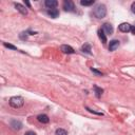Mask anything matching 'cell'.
<instances>
[{
  "instance_id": "cell-19",
  "label": "cell",
  "mask_w": 135,
  "mask_h": 135,
  "mask_svg": "<svg viewBox=\"0 0 135 135\" xmlns=\"http://www.w3.org/2000/svg\"><path fill=\"white\" fill-rule=\"evenodd\" d=\"M91 71H92L93 73H95L96 75H98V76H102V73H101L100 71H98V70H96V69H93V68H91Z\"/></svg>"
},
{
  "instance_id": "cell-2",
  "label": "cell",
  "mask_w": 135,
  "mask_h": 135,
  "mask_svg": "<svg viewBox=\"0 0 135 135\" xmlns=\"http://www.w3.org/2000/svg\"><path fill=\"white\" fill-rule=\"evenodd\" d=\"M23 104H24V99L20 96H13L9 99V105L15 108V109L21 108Z\"/></svg>"
},
{
  "instance_id": "cell-10",
  "label": "cell",
  "mask_w": 135,
  "mask_h": 135,
  "mask_svg": "<svg viewBox=\"0 0 135 135\" xmlns=\"http://www.w3.org/2000/svg\"><path fill=\"white\" fill-rule=\"evenodd\" d=\"M37 119H38V121L41 122V123H47V122L50 121L49 116L45 115V114H40V115H38V116H37Z\"/></svg>"
},
{
  "instance_id": "cell-9",
  "label": "cell",
  "mask_w": 135,
  "mask_h": 135,
  "mask_svg": "<svg viewBox=\"0 0 135 135\" xmlns=\"http://www.w3.org/2000/svg\"><path fill=\"white\" fill-rule=\"evenodd\" d=\"M15 7L17 8V11H19L22 15H27V9L25 6H23L22 4L20 3H15Z\"/></svg>"
},
{
  "instance_id": "cell-22",
  "label": "cell",
  "mask_w": 135,
  "mask_h": 135,
  "mask_svg": "<svg viewBox=\"0 0 135 135\" xmlns=\"http://www.w3.org/2000/svg\"><path fill=\"white\" fill-rule=\"evenodd\" d=\"M131 11L135 14V2H133V3H132V5H131Z\"/></svg>"
},
{
  "instance_id": "cell-25",
  "label": "cell",
  "mask_w": 135,
  "mask_h": 135,
  "mask_svg": "<svg viewBox=\"0 0 135 135\" xmlns=\"http://www.w3.org/2000/svg\"><path fill=\"white\" fill-rule=\"evenodd\" d=\"M25 4H26L27 6H31V4H30V2H27V1H25Z\"/></svg>"
},
{
  "instance_id": "cell-3",
  "label": "cell",
  "mask_w": 135,
  "mask_h": 135,
  "mask_svg": "<svg viewBox=\"0 0 135 135\" xmlns=\"http://www.w3.org/2000/svg\"><path fill=\"white\" fill-rule=\"evenodd\" d=\"M63 8L66 12H75V4L71 0H64V2H63Z\"/></svg>"
},
{
  "instance_id": "cell-1",
  "label": "cell",
  "mask_w": 135,
  "mask_h": 135,
  "mask_svg": "<svg viewBox=\"0 0 135 135\" xmlns=\"http://www.w3.org/2000/svg\"><path fill=\"white\" fill-rule=\"evenodd\" d=\"M93 15L98 18V19H102L105 17L107 15V7L104 4H97L94 9H93Z\"/></svg>"
},
{
  "instance_id": "cell-16",
  "label": "cell",
  "mask_w": 135,
  "mask_h": 135,
  "mask_svg": "<svg viewBox=\"0 0 135 135\" xmlns=\"http://www.w3.org/2000/svg\"><path fill=\"white\" fill-rule=\"evenodd\" d=\"M94 3H95V1H94V0H90V1H84V0H81V1H80V4H81V5H84V6L92 5V4H94Z\"/></svg>"
},
{
  "instance_id": "cell-15",
  "label": "cell",
  "mask_w": 135,
  "mask_h": 135,
  "mask_svg": "<svg viewBox=\"0 0 135 135\" xmlns=\"http://www.w3.org/2000/svg\"><path fill=\"white\" fill-rule=\"evenodd\" d=\"M94 91H95V95H96V97H100L101 95H102V93H103V90L101 89V88H99V86H97V85H94Z\"/></svg>"
},
{
  "instance_id": "cell-24",
  "label": "cell",
  "mask_w": 135,
  "mask_h": 135,
  "mask_svg": "<svg viewBox=\"0 0 135 135\" xmlns=\"http://www.w3.org/2000/svg\"><path fill=\"white\" fill-rule=\"evenodd\" d=\"M131 32H132V33L135 35V26H132V28H131Z\"/></svg>"
},
{
  "instance_id": "cell-11",
  "label": "cell",
  "mask_w": 135,
  "mask_h": 135,
  "mask_svg": "<svg viewBox=\"0 0 135 135\" xmlns=\"http://www.w3.org/2000/svg\"><path fill=\"white\" fill-rule=\"evenodd\" d=\"M47 15L51 16L52 18H57L59 16V11L57 8H50L47 9Z\"/></svg>"
},
{
  "instance_id": "cell-12",
  "label": "cell",
  "mask_w": 135,
  "mask_h": 135,
  "mask_svg": "<svg viewBox=\"0 0 135 135\" xmlns=\"http://www.w3.org/2000/svg\"><path fill=\"white\" fill-rule=\"evenodd\" d=\"M11 127L14 129V130H20L22 128V123L19 121V120H12L11 121Z\"/></svg>"
},
{
  "instance_id": "cell-17",
  "label": "cell",
  "mask_w": 135,
  "mask_h": 135,
  "mask_svg": "<svg viewBox=\"0 0 135 135\" xmlns=\"http://www.w3.org/2000/svg\"><path fill=\"white\" fill-rule=\"evenodd\" d=\"M55 134L56 135H68V133H66V131L64 129H57Z\"/></svg>"
},
{
  "instance_id": "cell-20",
  "label": "cell",
  "mask_w": 135,
  "mask_h": 135,
  "mask_svg": "<svg viewBox=\"0 0 135 135\" xmlns=\"http://www.w3.org/2000/svg\"><path fill=\"white\" fill-rule=\"evenodd\" d=\"M85 109H86L89 112H91V113H94V114H97V115H101V116L103 115V113H101V112H96V111H93V110H91V109H90V108H88V107H86Z\"/></svg>"
},
{
  "instance_id": "cell-8",
  "label": "cell",
  "mask_w": 135,
  "mask_h": 135,
  "mask_svg": "<svg viewBox=\"0 0 135 135\" xmlns=\"http://www.w3.org/2000/svg\"><path fill=\"white\" fill-rule=\"evenodd\" d=\"M44 4H45V6L49 7V9H50V8H55V7L57 6L58 2H57L56 0H45Z\"/></svg>"
},
{
  "instance_id": "cell-5",
  "label": "cell",
  "mask_w": 135,
  "mask_h": 135,
  "mask_svg": "<svg viewBox=\"0 0 135 135\" xmlns=\"http://www.w3.org/2000/svg\"><path fill=\"white\" fill-rule=\"evenodd\" d=\"M60 50H61V52L64 53V54H74V53H75L74 49H73L72 46H70V45H66V44L61 45V46H60Z\"/></svg>"
},
{
  "instance_id": "cell-6",
  "label": "cell",
  "mask_w": 135,
  "mask_h": 135,
  "mask_svg": "<svg viewBox=\"0 0 135 135\" xmlns=\"http://www.w3.org/2000/svg\"><path fill=\"white\" fill-rule=\"evenodd\" d=\"M102 30H103V32H105L107 34H113V32H114V28H113V26H112V24L111 23H108V22H105V23H103V25H102Z\"/></svg>"
},
{
  "instance_id": "cell-23",
  "label": "cell",
  "mask_w": 135,
  "mask_h": 135,
  "mask_svg": "<svg viewBox=\"0 0 135 135\" xmlns=\"http://www.w3.org/2000/svg\"><path fill=\"white\" fill-rule=\"evenodd\" d=\"M25 135H36V133L33 132V131H27V132L25 133Z\"/></svg>"
},
{
  "instance_id": "cell-21",
  "label": "cell",
  "mask_w": 135,
  "mask_h": 135,
  "mask_svg": "<svg viewBox=\"0 0 135 135\" xmlns=\"http://www.w3.org/2000/svg\"><path fill=\"white\" fill-rule=\"evenodd\" d=\"M26 34H27V32H22V33L20 34V38L23 39V40H25V39L27 38V35H26Z\"/></svg>"
},
{
  "instance_id": "cell-14",
  "label": "cell",
  "mask_w": 135,
  "mask_h": 135,
  "mask_svg": "<svg viewBox=\"0 0 135 135\" xmlns=\"http://www.w3.org/2000/svg\"><path fill=\"white\" fill-rule=\"evenodd\" d=\"M81 51L83 52V53H86V54H89V55H91L92 54V49H91V45L89 44V43H84L82 46H81Z\"/></svg>"
},
{
  "instance_id": "cell-18",
  "label": "cell",
  "mask_w": 135,
  "mask_h": 135,
  "mask_svg": "<svg viewBox=\"0 0 135 135\" xmlns=\"http://www.w3.org/2000/svg\"><path fill=\"white\" fill-rule=\"evenodd\" d=\"M3 45H4L5 47H7V49H11V50H17V47H16L15 45L9 44V43H6V42H4V43H3Z\"/></svg>"
},
{
  "instance_id": "cell-4",
  "label": "cell",
  "mask_w": 135,
  "mask_h": 135,
  "mask_svg": "<svg viewBox=\"0 0 135 135\" xmlns=\"http://www.w3.org/2000/svg\"><path fill=\"white\" fill-rule=\"evenodd\" d=\"M118 28H119V31H120V32H122V33H128V32H130V31H131L132 26H131L129 23H127V22H123V23L119 24Z\"/></svg>"
},
{
  "instance_id": "cell-7",
  "label": "cell",
  "mask_w": 135,
  "mask_h": 135,
  "mask_svg": "<svg viewBox=\"0 0 135 135\" xmlns=\"http://www.w3.org/2000/svg\"><path fill=\"white\" fill-rule=\"evenodd\" d=\"M118 46H119V40H116V39L111 40V41H110V44H109V51L113 52V51H115Z\"/></svg>"
},
{
  "instance_id": "cell-13",
  "label": "cell",
  "mask_w": 135,
  "mask_h": 135,
  "mask_svg": "<svg viewBox=\"0 0 135 135\" xmlns=\"http://www.w3.org/2000/svg\"><path fill=\"white\" fill-rule=\"evenodd\" d=\"M97 34H98V37H99V39L101 40V42H102V43H105V42H107V36H105L103 30H102V28L98 30Z\"/></svg>"
}]
</instances>
